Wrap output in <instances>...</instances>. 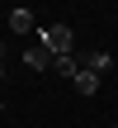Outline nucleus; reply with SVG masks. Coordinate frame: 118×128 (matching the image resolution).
Instances as JSON below:
<instances>
[{"instance_id": "obj_1", "label": "nucleus", "mask_w": 118, "mask_h": 128, "mask_svg": "<svg viewBox=\"0 0 118 128\" xmlns=\"http://www.w3.org/2000/svg\"><path fill=\"white\" fill-rule=\"evenodd\" d=\"M38 43H43L52 57H71V48H76V33H71L66 24H47V28H38Z\"/></svg>"}, {"instance_id": "obj_2", "label": "nucleus", "mask_w": 118, "mask_h": 128, "mask_svg": "<svg viewBox=\"0 0 118 128\" xmlns=\"http://www.w3.org/2000/svg\"><path fill=\"white\" fill-rule=\"evenodd\" d=\"M33 10L28 5H9V33H33Z\"/></svg>"}, {"instance_id": "obj_3", "label": "nucleus", "mask_w": 118, "mask_h": 128, "mask_svg": "<svg viewBox=\"0 0 118 128\" xmlns=\"http://www.w3.org/2000/svg\"><path fill=\"white\" fill-rule=\"evenodd\" d=\"M24 66H28V71H52V66H57V57L38 43V48H28V52H24Z\"/></svg>"}, {"instance_id": "obj_4", "label": "nucleus", "mask_w": 118, "mask_h": 128, "mask_svg": "<svg viewBox=\"0 0 118 128\" xmlns=\"http://www.w3.org/2000/svg\"><path fill=\"white\" fill-rule=\"evenodd\" d=\"M109 62H114L109 52H85V57H80V66H85V71H95V76H104V71H109Z\"/></svg>"}, {"instance_id": "obj_5", "label": "nucleus", "mask_w": 118, "mask_h": 128, "mask_svg": "<svg viewBox=\"0 0 118 128\" xmlns=\"http://www.w3.org/2000/svg\"><path fill=\"white\" fill-rule=\"evenodd\" d=\"M57 76H66V81H76L80 76V57H57V66H52Z\"/></svg>"}, {"instance_id": "obj_6", "label": "nucleus", "mask_w": 118, "mask_h": 128, "mask_svg": "<svg viewBox=\"0 0 118 128\" xmlns=\"http://www.w3.org/2000/svg\"><path fill=\"white\" fill-rule=\"evenodd\" d=\"M76 90H80V95H95V90H99V76L80 66V76H76Z\"/></svg>"}, {"instance_id": "obj_7", "label": "nucleus", "mask_w": 118, "mask_h": 128, "mask_svg": "<svg viewBox=\"0 0 118 128\" xmlns=\"http://www.w3.org/2000/svg\"><path fill=\"white\" fill-rule=\"evenodd\" d=\"M0 81H5V62H0Z\"/></svg>"}, {"instance_id": "obj_8", "label": "nucleus", "mask_w": 118, "mask_h": 128, "mask_svg": "<svg viewBox=\"0 0 118 128\" xmlns=\"http://www.w3.org/2000/svg\"><path fill=\"white\" fill-rule=\"evenodd\" d=\"M0 62H5V48H0Z\"/></svg>"}, {"instance_id": "obj_9", "label": "nucleus", "mask_w": 118, "mask_h": 128, "mask_svg": "<svg viewBox=\"0 0 118 128\" xmlns=\"http://www.w3.org/2000/svg\"><path fill=\"white\" fill-rule=\"evenodd\" d=\"M0 109H5V104H0Z\"/></svg>"}, {"instance_id": "obj_10", "label": "nucleus", "mask_w": 118, "mask_h": 128, "mask_svg": "<svg viewBox=\"0 0 118 128\" xmlns=\"http://www.w3.org/2000/svg\"><path fill=\"white\" fill-rule=\"evenodd\" d=\"M114 128H118V124H114Z\"/></svg>"}]
</instances>
